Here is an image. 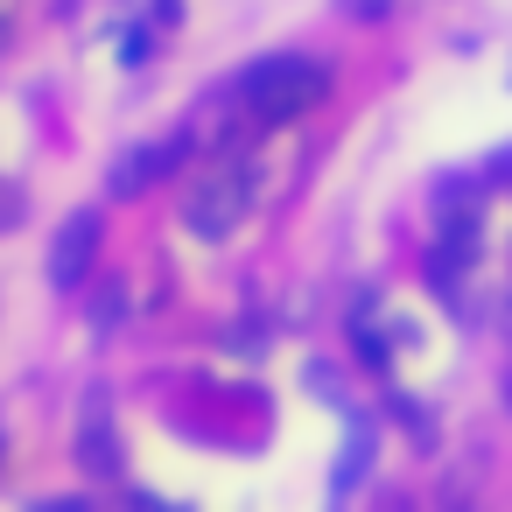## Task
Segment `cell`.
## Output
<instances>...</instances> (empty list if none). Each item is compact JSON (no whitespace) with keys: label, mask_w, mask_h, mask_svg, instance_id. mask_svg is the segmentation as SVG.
<instances>
[{"label":"cell","mask_w":512,"mask_h":512,"mask_svg":"<svg viewBox=\"0 0 512 512\" xmlns=\"http://www.w3.org/2000/svg\"><path fill=\"white\" fill-rule=\"evenodd\" d=\"M232 99L246 106V120L281 127V120H302L309 106H323V99H330V71H323L316 57H260V64H246V71H239Z\"/></svg>","instance_id":"obj_1"},{"label":"cell","mask_w":512,"mask_h":512,"mask_svg":"<svg viewBox=\"0 0 512 512\" xmlns=\"http://www.w3.org/2000/svg\"><path fill=\"white\" fill-rule=\"evenodd\" d=\"M491 176H498V183H505V190H512V148H505V155H498V162H491Z\"/></svg>","instance_id":"obj_8"},{"label":"cell","mask_w":512,"mask_h":512,"mask_svg":"<svg viewBox=\"0 0 512 512\" xmlns=\"http://www.w3.org/2000/svg\"><path fill=\"white\" fill-rule=\"evenodd\" d=\"M183 162V141H155V148H127L120 162H113V176H106V190L113 197H141L148 183H162L169 169Z\"/></svg>","instance_id":"obj_5"},{"label":"cell","mask_w":512,"mask_h":512,"mask_svg":"<svg viewBox=\"0 0 512 512\" xmlns=\"http://www.w3.org/2000/svg\"><path fill=\"white\" fill-rule=\"evenodd\" d=\"M365 449H372V435H351V449H344V463H337V491H344V484L365 470Z\"/></svg>","instance_id":"obj_6"},{"label":"cell","mask_w":512,"mask_h":512,"mask_svg":"<svg viewBox=\"0 0 512 512\" xmlns=\"http://www.w3.org/2000/svg\"><path fill=\"white\" fill-rule=\"evenodd\" d=\"M92 260H99V211H71L64 225H57V239H50V288L57 295H71L85 274H92Z\"/></svg>","instance_id":"obj_3"},{"label":"cell","mask_w":512,"mask_h":512,"mask_svg":"<svg viewBox=\"0 0 512 512\" xmlns=\"http://www.w3.org/2000/svg\"><path fill=\"white\" fill-rule=\"evenodd\" d=\"M246 211H253V169H246V162L211 169V176L183 197V225H190L197 239H225Z\"/></svg>","instance_id":"obj_2"},{"label":"cell","mask_w":512,"mask_h":512,"mask_svg":"<svg viewBox=\"0 0 512 512\" xmlns=\"http://www.w3.org/2000/svg\"><path fill=\"white\" fill-rule=\"evenodd\" d=\"M505 330H512V302H505Z\"/></svg>","instance_id":"obj_9"},{"label":"cell","mask_w":512,"mask_h":512,"mask_svg":"<svg viewBox=\"0 0 512 512\" xmlns=\"http://www.w3.org/2000/svg\"><path fill=\"white\" fill-rule=\"evenodd\" d=\"M78 470H85V477H113V470H120V435H113L106 386H92V393L78 400Z\"/></svg>","instance_id":"obj_4"},{"label":"cell","mask_w":512,"mask_h":512,"mask_svg":"<svg viewBox=\"0 0 512 512\" xmlns=\"http://www.w3.org/2000/svg\"><path fill=\"white\" fill-rule=\"evenodd\" d=\"M337 8H344L351 22H386V15H393V0H337Z\"/></svg>","instance_id":"obj_7"}]
</instances>
